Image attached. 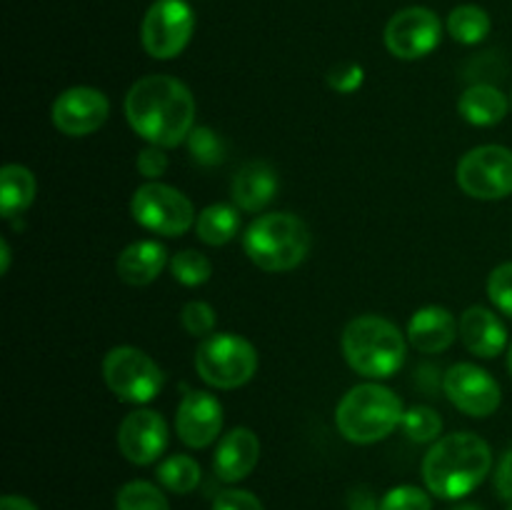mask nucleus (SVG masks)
<instances>
[{
    "label": "nucleus",
    "mask_w": 512,
    "mask_h": 510,
    "mask_svg": "<svg viewBox=\"0 0 512 510\" xmlns=\"http://www.w3.org/2000/svg\"><path fill=\"white\" fill-rule=\"evenodd\" d=\"M130 128L158 148H175L195 128V98L173 75H145L125 95Z\"/></svg>",
    "instance_id": "nucleus-1"
},
{
    "label": "nucleus",
    "mask_w": 512,
    "mask_h": 510,
    "mask_svg": "<svg viewBox=\"0 0 512 510\" xmlns=\"http://www.w3.org/2000/svg\"><path fill=\"white\" fill-rule=\"evenodd\" d=\"M493 468V450L480 435L453 433L435 440L423 458V480L433 495L460 500L473 493Z\"/></svg>",
    "instance_id": "nucleus-2"
},
{
    "label": "nucleus",
    "mask_w": 512,
    "mask_h": 510,
    "mask_svg": "<svg viewBox=\"0 0 512 510\" xmlns=\"http://www.w3.org/2000/svg\"><path fill=\"white\" fill-rule=\"evenodd\" d=\"M343 355L355 373L365 378H393L405 363V335L380 315H360L343 330Z\"/></svg>",
    "instance_id": "nucleus-3"
},
{
    "label": "nucleus",
    "mask_w": 512,
    "mask_h": 510,
    "mask_svg": "<svg viewBox=\"0 0 512 510\" xmlns=\"http://www.w3.org/2000/svg\"><path fill=\"white\" fill-rule=\"evenodd\" d=\"M310 228L293 213H268L255 218L243 233V250L250 263L265 273H285L308 258Z\"/></svg>",
    "instance_id": "nucleus-4"
},
{
    "label": "nucleus",
    "mask_w": 512,
    "mask_h": 510,
    "mask_svg": "<svg viewBox=\"0 0 512 510\" xmlns=\"http://www.w3.org/2000/svg\"><path fill=\"white\" fill-rule=\"evenodd\" d=\"M403 403L380 383H360L343 395L335 410V425L350 443L373 445L403 425Z\"/></svg>",
    "instance_id": "nucleus-5"
},
{
    "label": "nucleus",
    "mask_w": 512,
    "mask_h": 510,
    "mask_svg": "<svg viewBox=\"0 0 512 510\" xmlns=\"http://www.w3.org/2000/svg\"><path fill=\"white\" fill-rule=\"evenodd\" d=\"M195 370L208 385L233 390L248 383L258 370L253 343L235 333H215L200 340L195 350Z\"/></svg>",
    "instance_id": "nucleus-6"
},
{
    "label": "nucleus",
    "mask_w": 512,
    "mask_h": 510,
    "mask_svg": "<svg viewBox=\"0 0 512 510\" xmlns=\"http://www.w3.org/2000/svg\"><path fill=\"white\" fill-rule=\"evenodd\" d=\"M105 385L123 403H150L163 390L165 375L160 365L133 345H118L103 358Z\"/></svg>",
    "instance_id": "nucleus-7"
},
{
    "label": "nucleus",
    "mask_w": 512,
    "mask_h": 510,
    "mask_svg": "<svg viewBox=\"0 0 512 510\" xmlns=\"http://www.w3.org/2000/svg\"><path fill=\"white\" fill-rule=\"evenodd\" d=\"M130 213L135 223L165 238H178L188 233L195 223V208L188 195L158 180L143 183L135 190L130 200Z\"/></svg>",
    "instance_id": "nucleus-8"
},
{
    "label": "nucleus",
    "mask_w": 512,
    "mask_h": 510,
    "mask_svg": "<svg viewBox=\"0 0 512 510\" xmlns=\"http://www.w3.org/2000/svg\"><path fill=\"white\" fill-rule=\"evenodd\" d=\"M195 30V13L185 0H155L140 25V40L150 58L173 60L188 48Z\"/></svg>",
    "instance_id": "nucleus-9"
},
{
    "label": "nucleus",
    "mask_w": 512,
    "mask_h": 510,
    "mask_svg": "<svg viewBox=\"0 0 512 510\" xmlns=\"http://www.w3.org/2000/svg\"><path fill=\"white\" fill-rule=\"evenodd\" d=\"M458 185L475 200H500L512 193V150L480 145L458 163Z\"/></svg>",
    "instance_id": "nucleus-10"
},
{
    "label": "nucleus",
    "mask_w": 512,
    "mask_h": 510,
    "mask_svg": "<svg viewBox=\"0 0 512 510\" xmlns=\"http://www.w3.org/2000/svg\"><path fill=\"white\" fill-rule=\"evenodd\" d=\"M443 38V23L423 5L398 10L385 25V45L400 60H418L433 53Z\"/></svg>",
    "instance_id": "nucleus-11"
},
{
    "label": "nucleus",
    "mask_w": 512,
    "mask_h": 510,
    "mask_svg": "<svg viewBox=\"0 0 512 510\" xmlns=\"http://www.w3.org/2000/svg\"><path fill=\"white\" fill-rule=\"evenodd\" d=\"M443 390L450 403L470 418H488L503 403L498 380L475 363H458L445 373Z\"/></svg>",
    "instance_id": "nucleus-12"
},
{
    "label": "nucleus",
    "mask_w": 512,
    "mask_h": 510,
    "mask_svg": "<svg viewBox=\"0 0 512 510\" xmlns=\"http://www.w3.org/2000/svg\"><path fill=\"white\" fill-rule=\"evenodd\" d=\"M108 115V95L98 88H88V85H75V88L63 90L50 108L53 125L70 138H83V135L95 133L108 120Z\"/></svg>",
    "instance_id": "nucleus-13"
},
{
    "label": "nucleus",
    "mask_w": 512,
    "mask_h": 510,
    "mask_svg": "<svg viewBox=\"0 0 512 510\" xmlns=\"http://www.w3.org/2000/svg\"><path fill=\"white\" fill-rule=\"evenodd\" d=\"M118 448L133 465H150L168 448V423L155 410H133L118 428Z\"/></svg>",
    "instance_id": "nucleus-14"
},
{
    "label": "nucleus",
    "mask_w": 512,
    "mask_h": 510,
    "mask_svg": "<svg viewBox=\"0 0 512 510\" xmlns=\"http://www.w3.org/2000/svg\"><path fill=\"white\" fill-rule=\"evenodd\" d=\"M175 430L188 448H208L223 430V405L205 390H188L178 405Z\"/></svg>",
    "instance_id": "nucleus-15"
},
{
    "label": "nucleus",
    "mask_w": 512,
    "mask_h": 510,
    "mask_svg": "<svg viewBox=\"0 0 512 510\" xmlns=\"http://www.w3.org/2000/svg\"><path fill=\"white\" fill-rule=\"evenodd\" d=\"M260 460V440L250 428H233L223 435L213 455V470L223 483H240Z\"/></svg>",
    "instance_id": "nucleus-16"
},
{
    "label": "nucleus",
    "mask_w": 512,
    "mask_h": 510,
    "mask_svg": "<svg viewBox=\"0 0 512 510\" xmlns=\"http://www.w3.org/2000/svg\"><path fill=\"white\" fill-rule=\"evenodd\" d=\"M460 323L448 308L428 305V308L415 310L408 323V340L420 353H443L458 338Z\"/></svg>",
    "instance_id": "nucleus-17"
},
{
    "label": "nucleus",
    "mask_w": 512,
    "mask_h": 510,
    "mask_svg": "<svg viewBox=\"0 0 512 510\" xmlns=\"http://www.w3.org/2000/svg\"><path fill=\"white\" fill-rule=\"evenodd\" d=\"M460 340L465 348L478 358H495L508 345V330L500 323L498 315L493 310L483 308V305H470L463 315H460Z\"/></svg>",
    "instance_id": "nucleus-18"
},
{
    "label": "nucleus",
    "mask_w": 512,
    "mask_h": 510,
    "mask_svg": "<svg viewBox=\"0 0 512 510\" xmlns=\"http://www.w3.org/2000/svg\"><path fill=\"white\" fill-rule=\"evenodd\" d=\"M230 193L240 210L260 213L278 193V173L265 160H250L235 173Z\"/></svg>",
    "instance_id": "nucleus-19"
},
{
    "label": "nucleus",
    "mask_w": 512,
    "mask_h": 510,
    "mask_svg": "<svg viewBox=\"0 0 512 510\" xmlns=\"http://www.w3.org/2000/svg\"><path fill=\"white\" fill-rule=\"evenodd\" d=\"M168 263V250L158 240H138L130 243L115 260L118 278L128 285H148L163 273Z\"/></svg>",
    "instance_id": "nucleus-20"
},
{
    "label": "nucleus",
    "mask_w": 512,
    "mask_h": 510,
    "mask_svg": "<svg viewBox=\"0 0 512 510\" xmlns=\"http://www.w3.org/2000/svg\"><path fill=\"white\" fill-rule=\"evenodd\" d=\"M508 98L503 95V90H498L495 85L478 83L470 85L458 100V110L470 125H480V128H490V125H498L500 120L508 115Z\"/></svg>",
    "instance_id": "nucleus-21"
},
{
    "label": "nucleus",
    "mask_w": 512,
    "mask_h": 510,
    "mask_svg": "<svg viewBox=\"0 0 512 510\" xmlns=\"http://www.w3.org/2000/svg\"><path fill=\"white\" fill-rule=\"evenodd\" d=\"M35 175L25 165L10 163L0 170V213L3 218H15L28 210L35 200Z\"/></svg>",
    "instance_id": "nucleus-22"
},
{
    "label": "nucleus",
    "mask_w": 512,
    "mask_h": 510,
    "mask_svg": "<svg viewBox=\"0 0 512 510\" xmlns=\"http://www.w3.org/2000/svg\"><path fill=\"white\" fill-rule=\"evenodd\" d=\"M240 215L233 205L213 203L195 220V233L208 245H225L238 235Z\"/></svg>",
    "instance_id": "nucleus-23"
},
{
    "label": "nucleus",
    "mask_w": 512,
    "mask_h": 510,
    "mask_svg": "<svg viewBox=\"0 0 512 510\" xmlns=\"http://www.w3.org/2000/svg\"><path fill=\"white\" fill-rule=\"evenodd\" d=\"M155 478L163 485L165 490L178 495L193 493L200 485V478H203V470H200L198 460L190 458V455H170L155 470Z\"/></svg>",
    "instance_id": "nucleus-24"
},
{
    "label": "nucleus",
    "mask_w": 512,
    "mask_h": 510,
    "mask_svg": "<svg viewBox=\"0 0 512 510\" xmlns=\"http://www.w3.org/2000/svg\"><path fill=\"white\" fill-rule=\"evenodd\" d=\"M490 15L480 5H458L448 15V33L455 43L475 45L490 35Z\"/></svg>",
    "instance_id": "nucleus-25"
},
{
    "label": "nucleus",
    "mask_w": 512,
    "mask_h": 510,
    "mask_svg": "<svg viewBox=\"0 0 512 510\" xmlns=\"http://www.w3.org/2000/svg\"><path fill=\"white\" fill-rule=\"evenodd\" d=\"M115 510H170V503L158 485L130 480L115 495Z\"/></svg>",
    "instance_id": "nucleus-26"
},
{
    "label": "nucleus",
    "mask_w": 512,
    "mask_h": 510,
    "mask_svg": "<svg viewBox=\"0 0 512 510\" xmlns=\"http://www.w3.org/2000/svg\"><path fill=\"white\" fill-rule=\"evenodd\" d=\"M170 273L180 285L195 288V285L208 283L210 275H213V263L198 250H180L170 260Z\"/></svg>",
    "instance_id": "nucleus-27"
},
{
    "label": "nucleus",
    "mask_w": 512,
    "mask_h": 510,
    "mask_svg": "<svg viewBox=\"0 0 512 510\" xmlns=\"http://www.w3.org/2000/svg\"><path fill=\"white\" fill-rule=\"evenodd\" d=\"M188 150L193 160L205 168H215L225 160V143L208 125H195L188 135Z\"/></svg>",
    "instance_id": "nucleus-28"
},
{
    "label": "nucleus",
    "mask_w": 512,
    "mask_h": 510,
    "mask_svg": "<svg viewBox=\"0 0 512 510\" xmlns=\"http://www.w3.org/2000/svg\"><path fill=\"white\" fill-rule=\"evenodd\" d=\"M403 430L413 443H433V440H440V433H443V418L428 405H415L405 410Z\"/></svg>",
    "instance_id": "nucleus-29"
},
{
    "label": "nucleus",
    "mask_w": 512,
    "mask_h": 510,
    "mask_svg": "<svg viewBox=\"0 0 512 510\" xmlns=\"http://www.w3.org/2000/svg\"><path fill=\"white\" fill-rule=\"evenodd\" d=\"M380 510H433V500L418 485H398L383 495Z\"/></svg>",
    "instance_id": "nucleus-30"
},
{
    "label": "nucleus",
    "mask_w": 512,
    "mask_h": 510,
    "mask_svg": "<svg viewBox=\"0 0 512 510\" xmlns=\"http://www.w3.org/2000/svg\"><path fill=\"white\" fill-rule=\"evenodd\" d=\"M180 323L195 338H208L215 330V310L205 300H190L180 310Z\"/></svg>",
    "instance_id": "nucleus-31"
},
{
    "label": "nucleus",
    "mask_w": 512,
    "mask_h": 510,
    "mask_svg": "<svg viewBox=\"0 0 512 510\" xmlns=\"http://www.w3.org/2000/svg\"><path fill=\"white\" fill-rule=\"evenodd\" d=\"M488 295L495 308L512 318V263H503L490 273Z\"/></svg>",
    "instance_id": "nucleus-32"
},
{
    "label": "nucleus",
    "mask_w": 512,
    "mask_h": 510,
    "mask_svg": "<svg viewBox=\"0 0 512 510\" xmlns=\"http://www.w3.org/2000/svg\"><path fill=\"white\" fill-rule=\"evenodd\" d=\"M365 70L358 63H338L328 70V85L338 93H355L363 85Z\"/></svg>",
    "instance_id": "nucleus-33"
},
{
    "label": "nucleus",
    "mask_w": 512,
    "mask_h": 510,
    "mask_svg": "<svg viewBox=\"0 0 512 510\" xmlns=\"http://www.w3.org/2000/svg\"><path fill=\"white\" fill-rule=\"evenodd\" d=\"M213 510H265L260 503L258 495H253L250 490L240 488H228L213 500Z\"/></svg>",
    "instance_id": "nucleus-34"
},
{
    "label": "nucleus",
    "mask_w": 512,
    "mask_h": 510,
    "mask_svg": "<svg viewBox=\"0 0 512 510\" xmlns=\"http://www.w3.org/2000/svg\"><path fill=\"white\" fill-rule=\"evenodd\" d=\"M163 150L165 148H158V145H150V148L140 150L138 160H135L138 173L145 175L148 180H158L168 170V155Z\"/></svg>",
    "instance_id": "nucleus-35"
},
{
    "label": "nucleus",
    "mask_w": 512,
    "mask_h": 510,
    "mask_svg": "<svg viewBox=\"0 0 512 510\" xmlns=\"http://www.w3.org/2000/svg\"><path fill=\"white\" fill-rule=\"evenodd\" d=\"M495 490L500 493V498L512 500V448L503 455L498 470H495Z\"/></svg>",
    "instance_id": "nucleus-36"
},
{
    "label": "nucleus",
    "mask_w": 512,
    "mask_h": 510,
    "mask_svg": "<svg viewBox=\"0 0 512 510\" xmlns=\"http://www.w3.org/2000/svg\"><path fill=\"white\" fill-rule=\"evenodd\" d=\"M348 510H380V503L373 490L365 488V485H358V488L350 490Z\"/></svg>",
    "instance_id": "nucleus-37"
},
{
    "label": "nucleus",
    "mask_w": 512,
    "mask_h": 510,
    "mask_svg": "<svg viewBox=\"0 0 512 510\" xmlns=\"http://www.w3.org/2000/svg\"><path fill=\"white\" fill-rule=\"evenodd\" d=\"M0 510H38L35 503H30L23 495H3L0 498Z\"/></svg>",
    "instance_id": "nucleus-38"
},
{
    "label": "nucleus",
    "mask_w": 512,
    "mask_h": 510,
    "mask_svg": "<svg viewBox=\"0 0 512 510\" xmlns=\"http://www.w3.org/2000/svg\"><path fill=\"white\" fill-rule=\"evenodd\" d=\"M10 270V245L8 240H0V273H8Z\"/></svg>",
    "instance_id": "nucleus-39"
},
{
    "label": "nucleus",
    "mask_w": 512,
    "mask_h": 510,
    "mask_svg": "<svg viewBox=\"0 0 512 510\" xmlns=\"http://www.w3.org/2000/svg\"><path fill=\"white\" fill-rule=\"evenodd\" d=\"M453 510H483V508H478V505H473V503H460V505H455Z\"/></svg>",
    "instance_id": "nucleus-40"
},
{
    "label": "nucleus",
    "mask_w": 512,
    "mask_h": 510,
    "mask_svg": "<svg viewBox=\"0 0 512 510\" xmlns=\"http://www.w3.org/2000/svg\"><path fill=\"white\" fill-rule=\"evenodd\" d=\"M508 370H510V375H512V343H510V350H508Z\"/></svg>",
    "instance_id": "nucleus-41"
},
{
    "label": "nucleus",
    "mask_w": 512,
    "mask_h": 510,
    "mask_svg": "<svg viewBox=\"0 0 512 510\" xmlns=\"http://www.w3.org/2000/svg\"><path fill=\"white\" fill-rule=\"evenodd\" d=\"M508 510H512V500H510V508Z\"/></svg>",
    "instance_id": "nucleus-42"
}]
</instances>
